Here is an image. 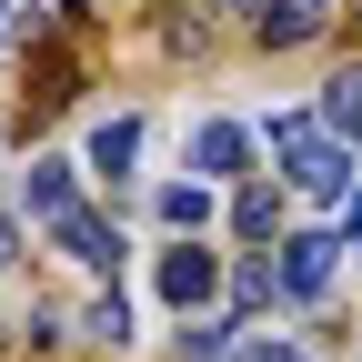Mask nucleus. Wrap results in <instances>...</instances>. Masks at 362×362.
Segmentation results:
<instances>
[{
  "label": "nucleus",
  "mask_w": 362,
  "mask_h": 362,
  "mask_svg": "<svg viewBox=\"0 0 362 362\" xmlns=\"http://www.w3.org/2000/svg\"><path fill=\"white\" fill-rule=\"evenodd\" d=\"M211 292H221V262L192 252V242H171V252H161V302H171V312H202Z\"/></svg>",
  "instance_id": "nucleus-1"
},
{
  "label": "nucleus",
  "mask_w": 362,
  "mask_h": 362,
  "mask_svg": "<svg viewBox=\"0 0 362 362\" xmlns=\"http://www.w3.org/2000/svg\"><path fill=\"white\" fill-rule=\"evenodd\" d=\"M51 242H61V252H71L81 272H121V232H111L101 211H81V202H71V211L51 221Z\"/></svg>",
  "instance_id": "nucleus-2"
},
{
  "label": "nucleus",
  "mask_w": 362,
  "mask_h": 362,
  "mask_svg": "<svg viewBox=\"0 0 362 362\" xmlns=\"http://www.w3.org/2000/svg\"><path fill=\"white\" fill-rule=\"evenodd\" d=\"M292 192H312V202H352V151H342V141H302V151H292Z\"/></svg>",
  "instance_id": "nucleus-3"
},
{
  "label": "nucleus",
  "mask_w": 362,
  "mask_h": 362,
  "mask_svg": "<svg viewBox=\"0 0 362 362\" xmlns=\"http://www.w3.org/2000/svg\"><path fill=\"white\" fill-rule=\"evenodd\" d=\"M332 252H342L332 232H302V242H282V292H302V302H312V292L332 282Z\"/></svg>",
  "instance_id": "nucleus-4"
},
{
  "label": "nucleus",
  "mask_w": 362,
  "mask_h": 362,
  "mask_svg": "<svg viewBox=\"0 0 362 362\" xmlns=\"http://www.w3.org/2000/svg\"><path fill=\"white\" fill-rule=\"evenodd\" d=\"M252 30L272 40V51H292V40H312V30H322V0H262V11H252Z\"/></svg>",
  "instance_id": "nucleus-5"
},
{
  "label": "nucleus",
  "mask_w": 362,
  "mask_h": 362,
  "mask_svg": "<svg viewBox=\"0 0 362 362\" xmlns=\"http://www.w3.org/2000/svg\"><path fill=\"white\" fill-rule=\"evenodd\" d=\"M192 161H202L211 181L242 171V161H252V131H242V121H202V131H192Z\"/></svg>",
  "instance_id": "nucleus-6"
},
{
  "label": "nucleus",
  "mask_w": 362,
  "mask_h": 362,
  "mask_svg": "<svg viewBox=\"0 0 362 362\" xmlns=\"http://www.w3.org/2000/svg\"><path fill=\"white\" fill-rule=\"evenodd\" d=\"M21 211H30V221H61V211H71V161H30V171H21Z\"/></svg>",
  "instance_id": "nucleus-7"
},
{
  "label": "nucleus",
  "mask_w": 362,
  "mask_h": 362,
  "mask_svg": "<svg viewBox=\"0 0 362 362\" xmlns=\"http://www.w3.org/2000/svg\"><path fill=\"white\" fill-rule=\"evenodd\" d=\"M322 121H332L342 141L362 151V61H352V71H332V90H322Z\"/></svg>",
  "instance_id": "nucleus-8"
},
{
  "label": "nucleus",
  "mask_w": 362,
  "mask_h": 362,
  "mask_svg": "<svg viewBox=\"0 0 362 362\" xmlns=\"http://www.w3.org/2000/svg\"><path fill=\"white\" fill-rule=\"evenodd\" d=\"M131 161H141V121H101V131H90V171H131Z\"/></svg>",
  "instance_id": "nucleus-9"
},
{
  "label": "nucleus",
  "mask_w": 362,
  "mask_h": 362,
  "mask_svg": "<svg viewBox=\"0 0 362 362\" xmlns=\"http://www.w3.org/2000/svg\"><path fill=\"white\" fill-rule=\"evenodd\" d=\"M161 221H171V232H202V221H211V192H202V181H171V192H161Z\"/></svg>",
  "instance_id": "nucleus-10"
},
{
  "label": "nucleus",
  "mask_w": 362,
  "mask_h": 362,
  "mask_svg": "<svg viewBox=\"0 0 362 362\" xmlns=\"http://www.w3.org/2000/svg\"><path fill=\"white\" fill-rule=\"evenodd\" d=\"M272 292H282V262H242V272H232V302H242V312L272 302Z\"/></svg>",
  "instance_id": "nucleus-11"
},
{
  "label": "nucleus",
  "mask_w": 362,
  "mask_h": 362,
  "mask_svg": "<svg viewBox=\"0 0 362 362\" xmlns=\"http://www.w3.org/2000/svg\"><path fill=\"white\" fill-rule=\"evenodd\" d=\"M90 342H131V312H121V292H101V302H90V322H81Z\"/></svg>",
  "instance_id": "nucleus-12"
},
{
  "label": "nucleus",
  "mask_w": 362,
  "mask_h": 362,
  "mask_svg": "<svg viewBox=\"0 0 362 362\" xmlns=\"http://www.w3.org/2000/svg\"><path fill=\"white\" fill-rule=\"evenodd\" d=\"M272 211H282V202H272V192H242V211H232V221H242V232H252V242H262V232H272Z\"/></svg>",
  "instance_id": "nucleus-13"
},
{
  "label": "nucleus",
  "mask_w": 362,
  "mask_h": 362,
  "mask_svg": "<svg viewBox=\"0 0 362 362\" xmlns=\"http://www.w3.org/2000/svg\"><path fill=\"white\" fill-rule=\"evenodd\" d=\"M242 362H312V352H292V342H242Z\"/></svg>",
  "instance_id": "nucleus-14"
},
{
  "label": "nucleus",
  "mask_w": 362,
  "mask_h": 362,
  "mask_svg": "<svg viewBox=\"0 0 362 362\" xmlns=\"http://www.w3.org/2000/svg\"><path fill=\"white\" fill-rule=\"evenodd\" d=\"M352 232H362V181H352Z\"/></svg>",
  "instance_id": "nucleus-15"
},
{
  "label": "nucleus",
  "mask_w": 362,
  "mask_h": 362,
  "mask_svg": "<svg viewBox=\"0 0 362 362\" xmlns=\"http://www.w3.org/2000/svg\"><path fill=\"white\" fill-rule=\"evenodd\" d=\"M0 262H11V221H0Z\"/></svg>",
  "instance_id": "nucleus-16"
}]
</instances>
